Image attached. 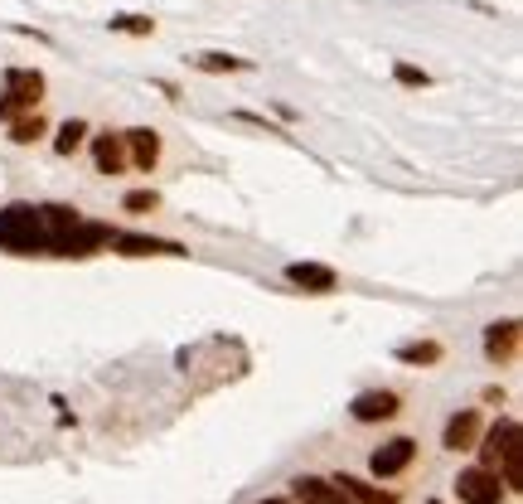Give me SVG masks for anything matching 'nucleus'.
Segmentation results:
<instances>
[{"label": "nucleus", "mask_w": 523, "mask_h": 504, "mask_svg": "<svg viewBox=\"0 0 523 504\" xmlns=\"http://www.w3.org/2000/svg\"><path fill=\"white\" fill-rule=\"evenodd\" d=\"M112 223L83 219L73 204H5L0 209V252L15 257H93L112 248Z\"/></svg>", "instance_id": "obj_1"}, {"label": "nucleus", "mask_w": 523, "mask_h": 504, "mask_svg": "<svg viewBox=\"0 0 523 504\" xmlns=\"http://www.w3.org/2000/svg\"><path fill=\"white\" fill-rule=\"evenodd\" d=\"M480 461H485V471H494L504 480V490L514 495L523 490V427L514 417H499L485 441H480Z\"/></svg>", "instance_id": "obj_2"}, {"label": "nucleus", "mask_w": 523, "mask_h": 504, "mask_svg": "<svg viewBox=\"0 0 523 504\" xmlns=\"http://www.w3.org/2000/svg\"><path fill=\"white\" fill-rule=\"evenodd\" d=\"M49 93V83H44V73L39 68H5V83H0V122H20V117H30L39 112V102Z\"/></svg>", "instance_id": "obj_3"}, {"label": "nucleus", "mask_w": 523, "mask_h": 504, "mask_svg": "<svg viewBox=\"0 0 523 504\" xmlns=\"http://www.w3.org/2000/svg\"><path fill=\"white\" fill-rule=\"evenodd\" d=\"M456 495H461V504H504V480L494 471H485V466H470V471L456 475Z\"/></svg>", "instance_id": "obj_4"}, {"label": "nucleus", "mask_w": 523, "mask_h": 504, "mask_svg": "<svg viewBox=\"0 0 523 504\" xmlns=\"http://www.w3.org/2000/svg\"><path fill=\"white\" fill-rule=\"evenodd\" d=\"M412 461H417V441H412V437H393V441H383V446L373 451L369 471L378 475V480H393V475H402Z\"/></svg>", "instance_id": "obj_5"}, {"label": "nucleus", "mask_w": 523, "mask_h": 504, "mask_svg": "<svg viewBox=\"0 0 523 504\" xmlns=\"http://www.w3.org/2000/svg\"><path fill=\"white\" fill-rule=\"evenodd\" d=\"M112 248L122 252V257H189L185 243H175V238H151V233H117Z\"/></svg>", "instance_id": "obj_6"}, {"label": "nucleus", "mask_w": 523, "mask_h": 504, "mask_svg": "<svg viewBox=\"0 0 523 504\" xmlns=\"http://www.w3.org/2000/svg\"><path fill=\"white\" fill-rule=\"evenodd\" d=\"M122 146H126V165H136L146 175L160 165V131L155 126H131V131H122Z\"/></svg>", "instance_id": "obj_7"}, {"label": "nucleus", "mask_w": 523, "mask_h": 504, "mask_svg": "<svg viewBox=\"0 0 523 504\" xmlns=\"http://www.w3.org/2000/svg\"><path fill=\"white\" fill-rule=\"evenodd\" d=\"M519 340H523L519 320H494L490 330H485V354H490V364H514V359H519Z\"/></svg>", "instance_id": "obj_8"}, {"label": "nucleus", "mask_w": 523, "mask_h": 504, "mask_svg": "<svg viewBox=\"0 0 523 504\" xmlns=\"http://www.w3.org/2000/svg\"><path fill=\"white\" fill-rule=\"evenodd\" d=\"M286 282L296 286V291H306V296H330L339 286V277H335V267H320V262H291Z\"/></svg>", "instance_id": "obj_9"}, {"label": "nucleus", "mask_w": 523, "mask_h": 504, "mask_svg": "<svg viewBox=\"0 0 523 504\" xmlns=\"http://www.w3.org/2000/svg\"><path fill=\"white\" fill-rule=\"evenodd\" d=\"M402 398L393 393V388H369V393H359L354 398V422H388V417H398Z\"/></svg>", "instance_id": "obj_10"}, {"label": "nucleus", "mask_w": 523, "mask_h": 504, "mask_svg": "<svg viewBox=\"0 0 523 504\" xmlns=\"http://www.w3.org/2000/svg\"><path fill=\"white\" fill-rule=\"evenodd\" d=\"M93 165H97V175H122L126 170L122 131H97L93 136Z\"/></svg>", "instance_id": "obj_11"}, {"label": "nucleus", "mask_w": 523, "mask_h": 504, "mask_svg": "<svg viewBox=\"0 0 523 504\" xmlns=\"http://www.w3.org/2000/svg\"><path fill=\"white\" fill-rule=\"evenodd\" d=\"M475 441H480V412L475 408L456 412V417L446 422V432H441V446H446V451H475Z\"/></svg>", "instance_id": "obj_12"}, {"label": "nucleus", "mask_w": 523, "mask_h": 504, "mask_svg": "<svg viewBox=\"0 0 523 504\" xmlns=\"http://www.w3.org/2000/svg\"><path fill=\"white\" fill-rule=\"evenodd\" d=\"M291 495H296V504H349L335 485H330V480H320V475H301V480L291 485Z\"/></svg>", "instance_id": "obj_13"}, {"label": "nucleus", "mask_w": 523, "mask_h": 504, "mask_svg": "<svg viewBox=\"0 0 523 504\" xmlns=\"http://www.w3.org/2000/svg\"><path fill=\"white\" fill-rule=\"evenodd\" d=\"M330 485H335L344 500H359V504H393V495H388V490H378V485L359 480V475H335Z\"/></svg>", "instance_id": "obj_14"}, {"label": "nucleus", "mask_w": 523, "mask_h": 504, "mask_svg": "<svg viewBox=\"0 0 523 504\" xmlns=\"http://www.w3.org/2000/svg\"><path fill=\"white\" fill-rule=\"evenodd\" d=\"M441 354L446 349L436 345V340H412V345H398V364H407V369H431V364H441Z\"/></svg>", "instance_id": "obj_15"}, {"label": "nucleus", "mask_w": 523, "mask_h": 504, "mask_svg": "<svg viewBox=\"0 0 523 504\" xmlns=\"http://www.w3.org/2000/svg\"><path fill=\"white\" fill-rule=\"evenodd\" d=\"M88 136H93V126L83 122V117H68V122L54 131V151H59V156H73V151H78Z\"/></svg>", "instance_id": "obj_16"}, {"label": "nucleus", "mask_w": 523, "mask_h": 504, "mask_svg": "<svg viewBox=\"0 0 523 504\" xmlns=\"http://www.w3.org/2000/svg\"><path fill=\"white\" fill-rule=\"evenodd\" d=\"M189 63L199 73H252V59H238V54H194Z\"/></svg>", "instance_id": "obj_17"}, {"label": "nucleus", "mask_w": 523, "mask_h": 504, "mask_svg": "<svg viewBox=\"0 0 523 504\" xmlns=\"http://www.w3.org/2000/svg\"><path fill=\"white\" fill-rule=\"evenodd\" d=\"M44 136H49V122H44L39 112L20 117V122H10V141H15V146H34V141H44Z\"/></svg>", "instance_id": "obj_18"}, {"label": "nucleus", "mask_w": 523, "mask_h": 504, "mask_svg": "<svg viewBox=\"0 0 523 504\" xmlns=\"http://www.w3.org/2000/svg\"><path fill=\"white\" fill-rule=\"evenodd\" d=\"M107 30L146 39V34H155V20H151V15H131V10H126V15H112V20H107Z\"/></svg>", "instance_id": "obj_19"}, {"label": "nucleus", "mask_w": 523, "mask_h": 504, "mask_svg": "<svg viewBox=\"0 0 523 504\" xmlns=\"http://www.w3.org/2000/svg\"><path fill=\"white\" fill-rule=\"evenodd\" d=\"M122 209L126 214H155V209H160V194H155V189H131L122 199Z\"/></svg>", "instance_id": "obj_20"}, {"label": "nucleus", "mask_w": 523, "mask_h": 504, "mask_svg": "<svg viewBox=\"0 0 523 504\" xmlns=\"http://www.w3.org/2000/svg\"><path fill=\"white\" fill-rule=\"evenodd\" d=\"M393 78H398L402 88H427L431 73L427 68H417V63H393Z\"/></svg>", "instance_id": "obj_21"}, {"label": "nucleus", "mask_w": 523, "mask_h": 504, "mask_svg": "<svg viewBox=\"0 0 523 504\" xmlns=\"http://www.w3.org/2000/svg\"><path fill=\"white\" fill-rule=\"evenodd\" d=\"M155 88H160V93L170 97V102H180V88H175V83H165V78H155Z\"/></svg>", "instance_id": "obj_22"}, {"label": "nucleus", "mask_w": 523, "mask_h": 504, "mask_svg": "<svg viewBox=\"0 0 523 504\" xmlns=\"http://www.w3.org/2000/svg\"><path fill=\"white\" fill-rule=\"evenodd\" d=\"M262 504H286V500H262Z\"/></svg>", "instance_id": "obj_23"}]
</instances>
